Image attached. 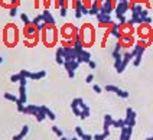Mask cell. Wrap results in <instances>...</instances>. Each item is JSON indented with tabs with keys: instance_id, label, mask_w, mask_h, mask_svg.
Wrapping results in <instances>:
<instances>
[{
	"instance_id": "obj_1",
	"label": "cell",
	"mask_w": 153,
	"mask_h": 140,
	"mask_svg": "<svg viewBox=\"0 0 153 140\" xmlns=\"http://www.w3.org/2000/svg\"><path fill=\"white\" fill-rule=\"evenodd\" d=\"M19 32H17V27L15 26V23H9L7 26L4 27V32H3V41L7 46H15L19 42Z\"/></svg>"
},
{
	"instance_id": "obj_2",
	"label": "cell",
	"mask_w": 153,
	"mask_h": 140,
	"mask_svg": "<svg viewBox=\"0 0 153 140\" xmlns=\"http://www.w3.org/2000/svg\"><path fill=\"white\" fill-rule=\"evenodd\" d=\"M58 30H56V27L55 25H46V27L42 30V42L46 46H53V45L56 44V41H58Z\"/></svg>"
},
{
	"instance_id": "obj_3",
	"label": "cell",
	"mask_w": 153,
	"mask_h": 140,
	"mask_svg": "<svg viewBox=\"0 0 153 140\" xmlns=\"http://www.w3.org/2000/svg\"><path fill=\"white\" fill-rule=\"evenodd\" d=\"M79 39H81V42L82 45L85 46H91L94 42V29L90 26V23H85L82 29H81V32H79Z\"/></svg>"
},
{
	"instance_id": "obj_4",
	"label": "cell",
	"mask_w": 153,
	"mask_h": 140,
	"mask_svg": "<svg viewBox=\"0 0 153 140\" xmlns=\"http://www.w3.org/2000/svg\"><path fill=\"white\" fill-rule=\"evenodd\" d=\"M78 33H79V30H78L75 26H72L71 23H67L65 26L61 29V36H62V39H74V36L78 35Z\"/></svg>"
},
{
	"instance_id": "obj_5",
	"label": "cell",
	"mask_w": 153,
	"mask_h": 140,
	"mask_svg": "<svg viewBox=\"0 0 153 140\" xmlns=\"http://www.w3.org/2000/svg\"><path fill=\"white\" fill-rule=\"evenodd\" d=\"M128 10H130V0H120V1H117L116 9H114V12H116V18L124 16Z\"/></svg>"
},
{
	"instance_id": "obj_6",
	"label": "cell",
	"mask_w": 153,
	"mask_h": 140,
	"mask_svg": "<svg viewBox=\"0 0 153 140\" xmlns=\"http://www.w3.org/2000/svg\"><path fill=\"white\" fill-rule=\"evenodd\" d=\"M23 35H25L26 39H39L38 36H39V30H38V27L35 26L33 23H30V25H26L25 29H23Z\"/></svg>"
},
{
	"instance_id": "obj_7",
	"label": "cell",
	"mask_w": 153,
	"mask_h": 140,
	"mask_svg": "<svg viewBox=\"0 0 153 140\" xmlns=\"http://www.w3.org/2000/svg\"><path fill=\"white\" fill-rule=\"evenodd\" d=\"M116 4H117L116 0H102L100 12H101V13H105V15H110L111 12L116 9Z\"/></svg>"
},
{
	"instance_id": "obj_8",
	"label": "cell",
	"mask_w": 153,
	"mask_h": 140,
	"mask_svg": "<svg viewBox=\"0 0 153 140\" xmlns=\"http://www.w3.org/2000/svg\"><path fill=\"white\" fill-rule=\"evenodd\" d=\"M64 67H65V70L68 71L69 78H74L75 77V70L79 67V62L76 59H74V61H64Z\"/></svg>"
},
{
	"instance_id": "obj_9",
	"label": "cell",
	"mask_w": 153,
	"mask_h": 140,
	"mask_svg": "<svg viewBox=\"0 0 153 140\" xmlns=\"http://www.w3.org/2000/svg\"><path fill=\"white\" fill-rule=\"evenodd\" d=\"M95 18L98 20V23H100V26H107L110 27L113 25V20H111V16L110 15H105V13H98V15H95Z\"/></svg>"
},
{
	"instance_id": "obj_10",
	"label": "cell",
	"mask_w": 153,
	"mask_h": 140,
	"mask_svg": "<svg viewBox=\"0 0 153 140\" xmlns=\"http://www.w3.org/2000/svg\"><path fill=\"white\" fill-rule=\"evenodd\" d=\"M124 120L127 123V126L134 127V124H136V111H134L133 108L128 107L127 110H126V117H124Z\"/></svg>"
},
{
	"instance_id": "obj_11",
	"label": "cell",
	"mask_w": 153,
	"mask_h": 140,
	"mask_svg": "<svg viewBox=\"0 0 153 140\" xmlns=\"http://www.w3.org/2000/svg\"><path fill=\"white\" fill-rule=\"evenodd\" d=\"M105 91H108V93H114V94H117L119 97L121 98H127L128 97V93L127 91H124V90H120L117 85H105Z\"/></svg>"
},
{
	"instance_id": "obj_12",
	"label": "cell",
	"mask_w": 153,
	"mask_h": 140,
	"mask_svg": "<svg viewBox=\"0 0 153 140\" xmlns=\"http://www.w3.org/2000/svg\"><path fill=\"white\" fill-rule=\"evenodd\" d=\"M131 59H133V55H131V52H123V61H121V65H120V68L117 70V72H119V74H121L123 71L126 70V67L130 64V61H131Z\"/></svg>"
},
{
	"instance_id": "obj_13",
	"label": "cell",
	"mask_w": 153,
	"mask_h": 140,
	"mask_svg": "<svg viewBox=\"0 0 153 140\" xmlns=\"http://www.w3.org/2000/svg\"><path fill=\"white\" fill-rule=\"evenodd\" d=\"M64 61H74L76 59V53L74 48H64Z\"/></svg>"
},
{
	"instance_id": "obj_14",
	"label": "cell",
	"mask_w": 153,
	"mask_h": 140,
	"mask_svg": "<svg viewBox=\"0 0 153 140\" xmlns=\"http://www.w3.org/2000/svg\"><path fill=\"white\" fill-rule=\"evenodd\" d=\"M131 133H133V127H130V126H124V127H121L120 140H130V137H131Z\"/></svg>"
},
{
	"instance_id": "obj_15",
	"label": "cell",
	"mask_w": 153,
	"mask_h": 140,
	"mask_svg": "<svg viewBox=\"0 0 153 140\" xmlns=\"http://www.w3.org/2000/svg\"><path fill=\"white\" fill-rule=\"evenodd\" d=\"M120 44L123 45V48H127V46H131V45L134 44V38L131 35H123L121 38L119 39Z\"/></svg>"
},
{
	"instance_id": "obj_16",
	"label": "cell",
	"mask_w": 153,
	"mask_h": 140,
	"mask_svg": "<svg viewBox=\"0 0 153 140\" xmlns=\"http://www.w3.org/2000/svg\"><path fill=\"white\" fill-rule=\"evenodd\" d=\"M76 61L79 62H85V64H88V62L91 61V53H90V51H87V49H82V52L79 53L78 56H76Z\"/></svg>"
},
{
	"instance_id": "obj_17",
	"label": "cell",
	"mask_w": 153,
	"mask_h": 140,
	"mask_svg": "<svg viewBox=\"0 0 153 140\" xmlns=\"http://www.w3.org/2000/svg\"><path fill=\"white\" fill-rule=\"evenodd\" d=\"M42 19L46 25H55V18L52 16V13L48 9H45L42 12Z\"/></svg>"
},
{
	"instance_id": "obj_18",
	"label": "cell",
	"mask_w": 153,
	"mask_h": 140,
	"mask_svg": "<svg viewBox=\"0 0 153 140\" xmlns=\"http://www.w3.org/2000/svg\"><path fill=\"white\" fill-rule=\"evenodd\" d=\"M137 32H139V35H140V38H142V39H145V38H150V29H149V25L142 23Z\"/></svg>"
},
{
	"instance_id": "obj_19",
	"label": "cell",
	"mask_w": 153,
	"mask_h": 140,
	"mask_svg": "<svg viewBox=\"0 0 153 140\" xmlns=\"http://www.w3.org/2000/svg\"><path fill=\"white\" fill-rule=\"evenodd\" d=\"M110 33L111 36H114V38H117L120 39L121 38V32H120V23H113L110 26Z\"/></svg>"
},
{
	"instance_id": "obj_20",
	"label": "cell",
	"mask_w": 153,
	"mask_h": 140,
	"mask_svg": "<svg viewBox=\"0 0 153 140\" xmlns=\"http://www.w3.org/2000/svg\"><path fill=\"white\" fill-rule=\"evenodd\" d=\"M27 133H29V126H26V124H25V126L22 127V130L19 131L17 134H15V136H13V139H12V140H22L26 134H27Z\"/></svg>"
},
{
	"instance_id": "obj_21",
	"label": "cell",
	"mask_w": 153,
	"mask_h": 140,
	"mask_svg": "<svg viewBox=\"0 0 153 140\" xmlns=\"http://www.w3.org/2000/svg\"><path fill=\"white\" fill-rule=\"evenodd\" d=\"M64 48L62 46H59L58 49H56V58H55V61H56V64H59V65H64Z\"/></svg>"
},
{
	"instance_id": "obj_22",
	"label": "cell",
	"mask_w": 153,
	"mask_h": 140,
	"mask_svg": "<svg viewBox=\"0 0 153 140\" xmlns=\"http://www.w3.org/2000/svg\"><path fill=\"white\" fill-rule=\"evenodd\" d=\"M19 101L26 104V87H23V85L19 87Z\"/></svg>"
},
{
	"instance_id": "obj_23",
	"label": "cell",
	"mask_w": 153,
	"mask_h": 140,
	"mask_svg": "<svg viewBox=\"0 0 153 140\" xmlns=\"http://www.w3.org/2000/svg\"><path fill=\"white\" fill-rule=\"evenodd\" d=\"M71 110H72V113L75 114V116L79 117V114H81V108L78 107V101H76V98H74V100H72V103H71Z\"/></svg>"
},
{
	"instance_id": "obj_24",
	"label": "cell",
	"mask_w": 153,
	"mask_h": 140,
	"mask_svg": "<svg viewBox=\"0 0 153 140\" xmlns=\"http://www.w3.org/2000/svg\"><path fill=\"white\" fill-rule=\"evenodd\" d=\"M41 110H42L43 113L46 114V119H51V120H55L56 119V116H55V113H52L51 110L46 107V105H41Z\"/></svg>"
},
{
	"instance_id": "obj_25",
	"label": "cell",
	"mask_w": 153,
	"mask_h": 140,
	"mask_svg": "<svg viewBox=\"0 0 153 140\" xmlns=\"http://www.w3.org/2000/svg\"><path fill=\"white\" fill-rule=\"evenodd\" d=\"M124 126H127V123L124 119H119V120H114L113 123V127L114 129H121V127H124Z\"/></svg>"
},
{
	"instance_id": "obj_26",
	"label": "cell",
	"mask_w": 153,
	"mask_h": 140,
	"mask_svg": "<svg viewBox=\"0 0 153 140\" xmlns=\"http://www.w3.org/2000/svg\"><path fill=\"white\" fill-rule=\"evenodd\" d=\"M46 75V71H38V72H32L30 79H41Z\"/></svg>"
},
{
	"instance_id": "obj_27",
	"label": "cell",
	"mask_w": 153,
	"mask_h": 140,
	"mask_svg": "<svg viewBox=\"0 0 153 140\" xmlns=\"http://www.w3.org/2000/svg\"><path fill=\"white\" fill-rule=\"evenodd\" d=\"M108 136H110V131H102L101 134H95V136H93V140H105Z\"/></svg>"
},
{
	"instance_id": "obj_28",
	"label": "cell",
	"mask_w": 153,
	"mask_h": 140,
	"mask_svg": "<svg viewBox=\"0 0 153 140\" xmlns=\"http://www.w3.org/2000/svg\"><path fill=\"white\" fill-rule=\"evenodd\" d=\"M3 97H4L7 101H13V103H16L17 100H19V98H17V96H15V94H10V93H4V94H3Z\"/></svg>"
},
{
	"instance_id": "obj_29",
	"label": "cell",
	"mask_w": 153,
	"mask_h": 140,
	"mask_svg": "<svg viewBox=\"0 0 153 140\" xmlns=\"http://www.w3.org/2000/svg\"><path fill=\"white\" fill-rule=\"evenodd\" d=\"M20 19H22V22H23V25H30L32 23V20L29 19V16L26 15V13H20Z\"/></svg>"
},
{
	"instance_id": "obj_30",
	"label": "cell",
	"mask_w": 153,
	"mask_h": 140,
	"mask_svg": "<svg viewBox=\"0 0 153 140\" xmlns=\"http://www.w3.org/2000/svg\"><path fill=\"white\" fill-rule=\"evenodd\" d=\"M76 101H78V107L81 108V111H82V110H90V107H88V105L85 104V103H84V100H82V98H76Z\"/></svg>"
},
{
	"instance_id": "obj_31",
	"label": "cell",
	"mask_w": 153,
	"mask_h": 140,
	"mask_svg": "<svg viewBox=\"0 0 153 140\" xmlns=\"http://www.w3.org/2000/svg\"><path fill=\"white\" fill-rule=\"evenodd\" d=\"M142 56H143V53H137L136 56L133 58V65H134V67H139V65H140V62H142Z\"/></svg>"
},
{
	"instance_id": "obj_32",
	"label": "cell",
	"mask_w": 153,
	"mask_h": 140,
	"mask_svg": "<svg viewBox=\"0 0 153 140\" xmlns=\"http://www.w3.org/2000/svg\"><path fill=\"white\" fill-rule=\"evenodd\" d=\"M104 123H105V124H108V126H111V127H113V123H114V119L111 117L110 114H105V116H104Z\"/></svg>"
},
{
	"instance_id": "obj_33",
	"label": "cell",
	"mask_w": 153,
	"mask_h": 140,
	"mask_svg": "<svg viewBox=\"0 0 153 140\" xmlns=\"http://www.w3.org/2000/svg\"><path fill=\"white\" fill-rule=\"evenodd\" d=\"M52 131H53V133H55L58 137H62V136H64V131L61 130L58 126H52Z\"/></svg>"
},
{
	"instance_id": "obj_34",
	"label": "cell",
	"mask_w": 153,
	"mask_h": 140,
	"mask_svg": "<svg viewBox=\"0 0 153 140\" xmlns=\"http://www.w3.org/2000/svg\"><path fill=\"white\" fill-rule=\"evenodd\" d=\"M42 22H43L42 13H41V15H38V16H36V18H35L33 20H32V23H33L35 26H38V25H39V23H42Z\"/></svg>"
},
{
	"instance_id": "obj_35",
	"label": "cell",
	"mask_w": 153,
	"mask_h": 140,
	"mask_svg": "<svg viewBox=\"0 0 153 140\" xmlns=\"http://www.w3.org/2000/svg\"><path fill=\"white\" fill-rule=\"evenodd\" d=\"M16 105H17V111H19V113H25V104H23V103H20V101L17 100Z\"/></svg>"
},
{
	"instance_id": "obj_36",
	"label": "cell",
	"mask_w": 153,
	"mask_h": 140,
	"mask_svg": "<svg viewBox=\"0 0 153 140\" xmlns=\"http://www.w3.org/2000/svg\"><path fill=\"white\" fill-rule=\"evenodd\" d=\"M87 117H90V110H82L81 114H79V119H81V120H85Z\"/></svg>"
},
{
	"instance_id": "obj_37",
	"label": "cell",
	"mask_w": 153,
	"mask_h": 140,
	"mask_svg": "<svg viewBox=\"0 0 153 140\" xmlns=\"http://www.w3.org/2000/svg\"><path fill=\"white\" fill-rule=\"evenodd\" d=\"M19 72H20V75H22V77H25V78H29V79H30V75H32V72H30V71L22 70V71H19Z\"/></svg>"
},
{
	"instance_id": "obj_38",
	"label": "cell",
	"mask_w": 153,
	"mask_h": 140,
	"mask_svg": "<svg viewBox=\"0 0 153 140\" xmlns=\"http://www.w3.org/2000/svg\"><path fill=\"white\" fill-rule=\"evenodd\" d=\"M75 134H76V137H82V134H84V131H82V127H79V126H76L75 127Z\"/></svg>"
},
{
	"instance_id": "obj_39",
	"label": "cell",
	"mask_w": 153,
	"mask_h": 140,
	"mask_svg": "<svg viewBox=\"0 0 153 140\" xmlns=\"http://www.w3.org/2000/svg\"><path fill=\"white\" fill-rule=\"evenodd\" d=\"M20 78H22V75H20V72H19V74H15V75H12L10 81H12V82H17V81H20Z\"/></svg>"
},
{
	"instance_id": "obj_40",
	"label": "cell",
	"mask_w": 153,
	"mask_h": 140,
	"mask_svg": "<svg viewBox=\"0 0 153 140\" xmlns=\"http://www.w3.org/2000/svg\"><path fill=\"white\" fill-rule=\"evenodd\" d=\"M9 15L12 16V18H15L17 15V6H13V7H10V12H9Z\"/></svg>"
},
{
	"instance_id": "obj_41",
	"label": "cell",
	"mask_w": 153,
	"mask_h": 140,
	"mask_svg": "<svg viewBox=\"0 0 153 140\" xmlns=\"http://www.w3.org/2000/svg\"><path fill=\"white\" fill-rule=\"evenodd\" d=\"M147 16H149V10L147 9H143L140 12V18L143 19V20H145V18H147Z\"/></svg>"
},
{
	"instance_id": "obj_42",
	"label": "cell",
	"mask_w": 153,
	"mask_h": 140,
	"mask_svg": "<svg viewBox=\"0 0 153 140\" xmlns=\"http://www.w3.org/2000/svg\"><path fill=\"white\" fill-rule=\"evenodd\" d=\"M93 90H94V93H97V94H101V93H102V88L100 87L98 84H95V85L93 87Z\"/></svg>"
},
{
	"instance_id": "obj_43",
	"label": "cell",
	"mask_w": 153,
	"mask_h": 140,
	"mask_svg": "<svg viewBox=\"0 0 153 140\" xmlns=\"http://www.w3.org/2000/svg\"><path fill=\"white\" fill-rule=\"evenodd\" d=\"M61 16H62V18H65V16H67V15H68V9H67V7H61Z\"/></svg>"
},
{
	"instance_id": "obj_44",
	"label": "cell",
	"mask_w": 153,
	"mask_h": 140,
	"mask_svg": "<svg viewBox=\"0 0 153 140\" xmlns=\"http://www.w3.org/2000/svg\"><path fill=\"white\" fill-rule=\"evenodd\" d=\"M93 79H94V75L93 74H88V75H87V78H85V82H87V84H91V82H93Z\"/></svg>"
},
{
	"instance_id": "obj_45",
	"label": "cell",
	"mask_w": 153,
	"mask_h": 140,
	"mask_svg": "<svg viewBox=\"0 0 153 140\" xmlns=\"http://www.w3.org/2000/svg\"><path fill=\"white\" fill-rule=\"evenodd\" d=\"M74 12H75V18L79 19L81 16H82V12H81V9H74Z\"/></svg>"
},
{
	"instance_id": "obj_46",
	"label": "cell",
	"mask_w": 153,
	"mask_h": 140,
	"mask_svg": "<svg viewBox=\"0 0 153 140\" xmlns=\"http://www.w3.org/2000/svg\"><path fill=\"white\" fill-rule=\"evenodd\" d=\"M19 84H20V85H23V87H26V84H27V78L22 77V78H20V81H19Z\"/></svg>"
},
{
	"instance_id": "obj_47",
	"label": "cell",
	"mask_w": 153,
	"mask_h": 140,
	"mask_svg": "<svg viewBox=\"0 0 153 140\" xmlns=\"http://www.w3.org/2000/svg\"><path fill=\"white\" fill-rule=\"evenodd\" d=\"M81 139H82V140H93V136H91V134H85V133H84Z\"/></svg>"
},
{
	"instance_id": "obj_48",
	"label": "cell",
	"mask_w": 153,
	"mask_h": 140,
	"mask_svg": "<svg viewBox=\"0 0 153 140\" xmlns=\"http://www.w3.org/2000/svg\"><path fill=\"white\" fill-rule=\"evenodd\" d=\"M88 67H90L91 70H95V68H97V64H95L94 61H90L88 62Z\"/></svg>"
},
{
	"instance_id": "obj_49",
	"label": "cell",
	"mask_w": 153,
	"mask_h": 140,
	"mask_svg": "<svg viewBox=\"0 0 153 140\" xmlns=\"http://www.w3.org/2000/svg\"><path fill=\"white\" fill-rule=\"evenodd\" d=\"M143 23H145V25H150V23H152V18H150V16H147V18H145V20H143Z\"/></svg>"
},
{
	"instance_id": "obj_50",
	"label": "cell",
	"mask_w": 153,
	"mask_h": 140,
	"mask_svg": "<svg viewBox=\"0 0 153 140\" xmlns=\"http://www.w3.org/2000/svg\"><path fill=\"white\" fill-rule=\"evenodd\" d=\"M81 12H82V15H88V7H87V6H82V7H81Z\"/></svg>"
},
{
	"instance_id": "obj_51",
	"label": "cell",
	"mask_w": 153,
	"mask_h": 140,
	"mask_svg": "<svg viewBox=\"0 0 153 140\" xmlns=\"http://www.w3.org/2000/svg\"><path fill=\"white\" fill-rule=\"evenodd\" d=\"M59 140H79V137H72V139H65V137H59Z\"/></svg>"
},
{
	"instance_id": "obj_52",
	"label": "cell",
	"mask_w": 153,
	"mask_h": 140,
	"mask_svg": "<svg viewBox=\"0 0 153 140\" xmlns=\"http://www.w3.org/2000/svg\"><path fill=\"white\" fill-rule=\"evenodd\" d=\"M146 140H153V136H149V137H146Z\"/></svg>"
},
{
	"instance_id": "obj_53",
	"label": "cell",
	"mask_w": 153,
	"mask_h": 140,
	"mask_svg": "<svg viewBox=\"0 0 153 140\" xmlns=\"http://www.w3.org/2000/svg\"><path fill=\"white\" fill-rule=\"evenodd\" d=\"M1 62H3V58H1V56H0V64H1Z\"/></svg>"
},
{
	"instance_id": "obj_54",
	"label": "cell",
	"mask_w": 153,
	"mask_h": 140,
	"mask_svg": "<svg viewBox=\"0 0 153 140\" xmlns=\"http://www.w3.org/2000/svg\"><path fill=\"white\" fill-rule=\"evenodd\" d=\"M116 1H120V0H116Z\"/></svg>"
}]
</instances>
